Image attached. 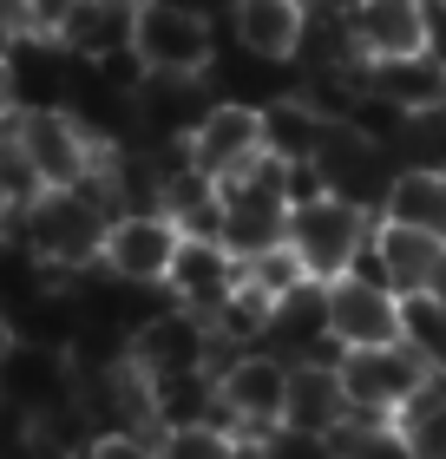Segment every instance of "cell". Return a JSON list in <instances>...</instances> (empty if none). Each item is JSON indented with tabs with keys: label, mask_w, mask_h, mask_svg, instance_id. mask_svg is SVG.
Masks as SVG:
<instances>
[{
	"label": "cell",
	"mask_w": 446,
	"mask_h": 459,
	"mask_svg": "<svg viewBox=\"0 0 446 459\" xmlns=\"http://www.w3.org/2000/svg\"><path fill=\"white\" fill-rule=\"evenodd\" d=\"M112 217H118V211H112V197H105V178L53 184V191H39L33 204H20V211H13V237L27 243L59 282H73V276L105 269V237H112Z\"/></svg>",
	"instance_id": "obj_1"
},
{
	"label": "cell",
	"mask_w": 446,
	"mask_h": 459,
	"mask_svg": "<svg viewBox=\"0 0 446 459\" xmlns=\"http://www.w3.org/2000/svg\"><path fill=\"white\" fill-rule=\"evenodd\" d=\"M374 223H380L374 211H361V204L335 197V191H315L302 204H289V249L302 256L309 282H335V276H348L361 263Z\"/></svg>",
	"instance_id": "obj_2"
},
{
	"label": "cell",
	"mask_w": 446,
	"mask_h": 459,
	"mask_svg": "<svg viewBox=\"0 0 446 459\" xmlns=\"http://www.w3.org/2000/svg\"><path fill=\"white\" fill-rule=\"evenodd\" d=\"M132 53L144 73H171V79H204L217 59V20L184 7V0H144Z\"/></svg>",
	"instance_id": "obj_3"
},
{
	"label": "cell",
	"mask_w": 446,
	"mask_h": 459,
	"mask_svg": "<svg viewBox=\"0 0 446 459\" xmlns=\"http://www.w3.org/2000/svg\"><path fill=\"white\" fill-rule=\"evenodd\" d=\"M283 401H289V361L275 348L217 354V407H223L230 433L257 440V433L283 427Z\"/></svg>",
	"instance_id": "obj_4"
},
{
	"label": "cell",
	"mask_w": 446,
	"mask_h": 459,
	"mask_svg": "<svg viewBox=\"0 0 446 459\" xmlns=\"http://www.w3.org/2000/svg\"><path fill=\"white\" fill-rule=\"evenodd\" d=\"M433 374H440V368H433L414 342L342 348V387H348V407L361 413V420H394V413L407 407L414 394L433 381Z\"/></svg>",
	"instance_id": "obj_5"
},
{
	"label": "cell",
	"mask_w": 446,
	"mask_h": 459,
	"mask_svg": "<svg viewBox=\"0 0 446 459\" xmlns=\"http://www.w3.org/2000/svg\"><path fill=\"white\" fill-rule=\"evenodd\" d=\"M13 132H20V144H27V158H33V171H39L47 191H53V184H86V178H99V164H105V144L66 106L13 112Z\"/></svg>",
	"instance_id": "obj_6"
},
{
	"label": "cell",
	"mask_w": 446,
	"mask_h": 459,
	"mask_svg": "<svg viewBox=\"0 0 446 459\" xmlns=\"http://www.w3.org/2000/svg\"><path fill=\"white\" fill-rule=\"evenodd\" d=\"M217 328H210L204 316H190V308L164 302L152 308L138 328H132V368L144 374V381H158V374H197V368H217Z\"/></svg>",
	"instance_id": "obj_7"
},
{
	"label": "cell",
	"mask_w": 446,
	"mask_h": 459,
	"mask_svg": "<svg viewBox=\"0 0 446 459\" xmlns=\"http://www.w3.org/2000/svg\"><path fill=\"white\" fill-rule=\"evenodd\" d=\"M394 171H400V158L380 138L354 132V125H328L322 152H315V178H322V191L348 197V204H361V211H374V217H380V197H388Z\"/></svg>",
	"instance_id": "obj_8"
},
{
	"label": "cell",
	"mask_w": 446,
	"mask_h": 459,
	"mask_svg": "<svg viewBox=\"0 0 446 459\" xmlns=\"http://www.w3.org/2000/svg\"><path fill=\"white\" fill-rule=\"evenodd\" d=\"M190 144V164H197L204 178H243L249 164H263L269 158V144H263V106H243V99H217L204 118H197V132L184 138Z\"/></svg>",
	"instance_id": "obj_9"
},
{
	"label": "cell",
	"mask_w": 446,
	"mask_h": 459,
	"mask_svg": "<svg viewBox=\"0 0 446 459\" xmlns=\"http://www.w3.org/2000/svg\"><path fill=\"white\" fill-rule=\"evenodd\" d=\"M328 296V335L342 348H388L407 342V316H400V296L374 276H335L322 282Z\"/></svg>",
	"instance_id": "obj_10"
},
{
	"label": "cell",
	"mask_w": 446,
	"mask_h": 459,
	"mask_svg": "<svg viewBox=\"0 0 446 459\" xmlns=\"http://www.w3.org/2000/svg\"><path fill=\"white\" fill-rule=\"evenodd\" d=\"M178 243H184V230L164 211H118L112 237H105V276L138 282V289H164V276L178 263Z\"/></svg>",
	"instance_id": "obj_11"
},
{
	"label": "cell",
	"mask_w": 446,
	"mask_h": 459,
	"mask_svg": "<svg viewBox=\"0 0 446 459\" xmlns=\"http://www.w3.org/2000/svg\"><path fill=\"white\" fill-rule=\"evenodd\" d=\"M237 289H243V256H230V249L210 243V237H184L178 243V263H171V276H164V296L178 308L210 322Z\"/></svg>",
	"instance_id": "obj_12"
},
{
	"label": "cell",
	"mask_w": 446,
	"mask_h": 459,
	"mask_svg": "<svg viewBox=\"0 0 446 459\" xmlns=\"http://www.w3.org/2000/svg\"><path fill=\"white\" fill-rule=\"evenodd\" d=\"M433 263H440V237L407 230V223H374V237H368V249H361V263L348 276H374V282H388L394 296H427Z\"/></svg>",
	"instance_id": "obj_13"
},
{
	"label": "cell",
	"mask_w": 446,
	"mask_h": 459,
	"mask_svg": "<svg viewBox=\"0 0 446 459\" xmlns=\"http://www.w3.org/2000/svg\"><path fill=\"white\" fill-rule=\"evenodd\" d=\"M283 420L289 427H309V433H342L354 420L348 387H342V361H289Z\"/></svg>",
	"instance_id": "obj_14"
},
{
	"label": "cell",
	"mask_w": 446,
	"mask_h": 459,
	"mask_svg": "<svg viewBox=\"0 0 446 459\" xmlns=\"http://www.w3.org/2000/svg\"><path fill=\"white\" fill-rule=\"evenodd\" d=\"M230 27L249 59H295L309 33V0H230Z\"/></svg>",
	"instance_id": "obj_15"
},
{
	"label": "cell",
	"mask_w": 446,
	"mask_h": 459,
	"mask_svg": "<svg viewBox=\"0 0 446 459\" xmlns=\"http://www.w3.org/2000/svg\"><path fill=\"white\" fill-rule=\"evenodd\" d=\"M354 47L361 59H407L427 53V20H420V0H354L348 7Z\"/></svg>",
	"instance_id": "obj_16"
},
{
	"label": "cell",
	"mask_w": 446,
	"mask_h": 459,
	"mask_svg": "<svg viewBox=\"0 0 446 459\" xmlns=\"http://www.w3.org/2000/svg\"><path fill=\"white\" fill-rule=\"evenodd\" d=\"M138 7L144 0H79V13L66 20L59 47L86 66H105V59H125L132 53V33H138Z\"/></svg>",
	"instance_id": "obj_17"
},
{
	"label": "cell",
	"mask_w": 446,
	"mask_h": 459,
	"mask_svg": "<svg viewBox=\"0 0 446 459\" xmlns=\"http://www.w3.org/2000/svg\"><path fill=\"white\" fill-rule=\"evenodd\" d=\"M328 125H335V118L315 106V99L275 92L269 106H263V144H269L275 164H315V152H322V138H328Z\"/></svg>",
	"instance_id": "obj_18"
},
{
	"label": "cell",
	"mask_w": 446,
	"mask_h": 459,
	"mask_svg": "<svg viewBox=\"0 0 446 459\" xmlns=\"http://www.w3.org/2000/svg\"><path fill=\"white\" fill-rule=\"evenodd\" d=\"M152 387V433H178V427H204L217 420L223 427V407H217V368H197V374H158Z\"/></svg>",
	"instance_id": "obj_19"
},
{
	"label": "cell",
	"mask_w": 446,
	"mask_h": 459,
	"mask_svg": "<svg viewBox=\"0 0 446 459\" xmlns=\"http://www.w3.org/2000/svg\"><path fill=\"white\" fill-rule=\"evenodd\" d=\"M368 86L388 99V106H400L407 118L433 112L446 99V66L427 53H407V59H368Z\"/></svg>",
	"instance_id": "obj_20"
},
{
	"label": "cell",
	"mask_w": 446,
	"mask_h": 459,
	"mask_svg": "<svg viewBox=\"0 0 446 459\" xmlns=\"http://www.w3.org/2000/svg\"><path fill=\"white\" fill-rule=\"evenodd\" d=\"M380 223H407V230H427V237L446 243V171L400 164L388 197H380Z\"/></svg>",
	"instance_id": "obj_21"
},
{
	"label": "cell",
	"mask_w": 446,
	"mask_h": 459,
	"mask_svg": "<svg viewBox=\"0 0 446 459\" xmlns=\"http://www.w3.org/2000/svg\"><path fill=\"white\" fill-rule=\"evenodd\" d=\"M394 427H400V440H407L414 459H446V374H433V381L394 413Z\"/></svg>",
	"instance_id": "obj_22"
},
{
	"label": "cell",
	"mask_w": 446,
	"mask_h": 459,
	"mask_svg": "<svg viewBox=\"0 0 446 459\" xmlns=\"http://www.w3.org/2000/svg\"><path fill=\"white\" fill-rule=\"evenodd\" d=\"M164 459H243V433H230L217 420L204 427H178V433H158Z\"/></svg>",
	"instance_id": "obj_23"
},
{
	"label": "cell",
	"mask_w": 446,
	"mask_h": 459,
	"mask_svg": "<svg viewBox=\"0 0 446 459\" xmlns=\"http://www.w3.org/2000/svg\"><path fill=\"white\" fill-rule=\"evenodd\" d=\"M257 453L263 459H342L335 453V433H309V427H269V433H257Z\"/></svg>",
	"instance_id": "obj_24"
},
{
	"label": "cell",
	"mask_w": 446,
	"mask_h": 459,
	"mask_svg": "<svg viewBox=\"0 0 446 459\" xmlns=\"http://www.w3.org/2000/svg\"><path fill=\"white\" fill-rule=\"evenodd\" d=\"M86 459H164V446L152 427H118V433H92Z\"/></svg>",
	"instance_id": "obj_25"
},
{
	"label": "cell",
	"mask_w": 446,
	"mask_h": 459,
	"mask_svg": "<svg viewBox=\"0 0 446 459\" xmlns=\"http://www.w3.org/2000/svg\"><path fill=\"white\" fill-rule=\"evenodd\" d=\"M73 13H79V0H27V33H39V39H59Z\"/></svg>",
	"instance_id": "obj_26"
},
{
	"label": "cell",
	"mask_w": 446,
	"mask_h": 459,
	"mask_svg": "<svg viewBox=\"0 0 446 459\" xmlns=\"http://www.w3.org/2000/svg\"><path fill=\"white\" fill-rule=\"evenodd\" d=\"M420 20H427V59L446 66V0H420Z\"/></svg>",
	"instance_id": "obj_27"
},
{
	"label": "cell",
	"mask_w": 446,
	"mask_h": 459,
	"mask_svg": "<svg viewBox=\"0 0 446 459\" xmlns=\"http://www.w3.org/2000/svg\"><path fill=\"white\" fill-rule=\"evenodd\" d=\"M13 112H20V86H13V59L0 53V125H7Z\"/></svg>",
	"instance_id": "obj_28"
},
{
	"label": "cell",
	"mask_w": 446,
	"mask_h": 459,
	"mask_svg": "<svg viewBox=\"0 0 446 459\" xmlns=\"http://www.w3.org/2000/svg\"><path fill=\"white\" fill-rule=\"evenodd\" d=\"M0 27H13V33H27V0H0Z\"/></svg>",
	"instance_id": "obj_29"
},
{
	"label": "cell",
	"mask_w": 446,
	"mask_h": 459,
	"mask_svg": "<svg viewBox=\"0 0 446 459\" xmlns=\"http://www.w3.org/2000/svg\"><path fill=\"white\" fill-rule=\"evenodd\" d=\"M427 296H440V302H446V243H440V263H433V289H427Z\"/></svg>",
	"instance_id": "obj_30"
},
{
	"label": "cell",
	"mask_w": 446,
	"mask_h": 459,
	"mask_svg": "<svg viewBox=\"0 0 446 459\" xmlns=\"http://www.w3.org/2000/svg\"><path fill=\"white\" fill-rule=\"evenodd\" d=\"M7 237H13V204L0 197V243H7Z\"/></svg>",
	"instance_id": "obj_31"
}]
</instances>
